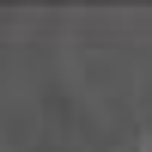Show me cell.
I'll use <instances>...</instances> for the list:
<instances>
[{"label":"cell","instance_id":"cell-1","mask_svg":"<svg viewBox=\"0 0 152 152\" xmlns=\"http://www.w3.org/2000/svg\"><path fill=\"white\" fill-rule=\"evenodd\" d=\"M146 152H152V146H146Z\"/></svg>","mask_w":152,"mask_h":152}]
</instances>
